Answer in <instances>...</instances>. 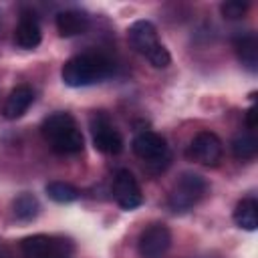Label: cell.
I'll return each mask as SVG.
<instances>
[{"label":"cell","instance_id":"6da1fadb","mask_svg":"<svg viewBox=\"0 0 258 258\" xmlns=\"http://www.w3.org/2000/svg\"><path fill=\"white\" fill-rule=\"evenodd\" d=\"M40 131L54 153L75 155V153H81L85 147V137L71 113L56 111V113L48 115L42 121Z\"/></svg>","mask_w":258,"mask_h":258},{"label":"cell","instance_id":"7a4b0ae2","mask_svg":"<svg viewBox=\"0 0 258 258\" xmlns=\"http://www.w3.org/2000/svg\"><path fill=\"white\" fill-rule=\"evenodd\" d=\"M113 73V62L97 52H85L69 58L62 64L60 77L69 87H89L105 81Z\"/></svg>","mask_w":258,"mask_h":258},{"label":"cell","instance_id":"3957f363","mask_svg":"<svg viewBox=\"0 0 258 258\" xmlns=\"http://www.w3.org/2000/svg\"><path fill=\"white\" fill-rule=\"evenodd\" d=\"M127 36H129L131 46L139 54H143L149 60L151 67L165 69L171 62V56H169L167 48L157 38V28L153 26V22H149V20H137V22H133L129 26V30H127Z\"/></svg>","mask_w":258,"mask_h":258},{"label":"cell","instance_id":"277c9868","mask_svg":"<svg viewBox=\"0 0 258 258\" xmlns=\"http://www.w3.org/2000/svg\"><path fill=\"white\" fill-rule=\"evenodd\" d=\"M206 191L208 181L198 173L185 171L173 183V189L169 194V208L173 212H187L206 196Z\"/></svg>","mask_w":258,"mask_h":258},{"label":"cell","instance_id":"5b68a950","mask_svg":"<svg viewBox=\"0 0 258 258\" xmlns=\"http://www.w3.org/2000/svg\"><path fill=\"white\" fill-rule=\"evenodd\" d=\"M20 252L24 258H71L73 244L64 238L34 234L20 242Z\"/></svg>","mask_w":258,"mask_h":258},{"label":"cell","instance_id":"8992f818","mask_svg":"<svg viewBox=\"0 0 258 258\" xmlns=\"http://www.w3.org/2000/svg\"><path fill=\"white\" fill-rule=\"evenodd\" d=\"M133 153L147 165L165 167L169 161V149L165 139L155 131H143L133 139Z\"/></svg>","mask_w":258,"mask_h":258},{"label":"cell","instance_id":"52a82bcc","mask_svg":"<svg viewBox=\"0 0 258 258\" xmlns=\"http://www.w3.org/2000/svg\"><path fill=\"white\" fill-rule=\"evenodd\" d=\"M171 246V232L165 224H151L139 236L137 250L141 258H161Z\"/></svg>","mask_w":258,"mask_h":258},{"label":"cell","instance_id":"ba28073f","mask_svg":"<svg viewBox=\"0 0 258 258\" xmlns=\"http://www.w3.org/2000/svg\"><path fill=\"white\" fill-rule=\"evenodd\" d=\"M91 133H93V143L101 153L107 155H117L123 149V137L119 131L109 123V119L103 113H97L91 119Z\"/></svg>","mask_w":258,"mask_h":258},{"label":"cell","instance_id":"9c48e42d","mask_svg":"<svg viewBox=\"0 0 258 258\" xmlns=\"http://www.w3.org/2000/svg\"><path fill=\"white\" fill-rule=\"evenodd\" d=\"M187 157L194 159L196 163H202V165H218V161L222 159V141H220V137L212 131L198 133L189 143Z\"/></svg>","mask_w":258,"mask_h":258},{"label":"cell","instance_id":"30bf717a","mask_svg":"<svg viewBox=\"0 0 258 258\" xmlns=\"http://www.w3.org/2000/svg\"><path fill=\"white\" fill-rule=\"evenodd\" d=\"M113 198L123 210H135L143 202L141 187L129 169H119L113 179Z\"/></svg>","mask_w":258,"mask_h":258},{"label":"cell","instance_id":"8fae6325","mask_svg":"<svg viewBox=\"0 0 258 258\" xmlns=\"http://www.w3.org/2000/svg\"><path fill=\"white\" fill-rule=\"evenodd\" d=\"M32 101H34L32 89H30L28 85H18V87H14V89L10 91V95L6 97L4 105H2V115H4L6 119H10V121L20 119V117L28 111V107L32 105Z\"/></svg>","mask_w":258,"mask_h":258},{"label":"cell","instance_id":"7c38bea8","mask_svg":"<svg viewBox=\"0 0 258 258\" xmlns=\"http://www.w3.org/2000/svg\"><path fill=\"white\" fill-rule=\"evenodd\" d=\"M87 26H89V16L83 10L71 8V10H62L56 14V30L64 38L83 34L87 30Z\"/></svg>","mask_w":258,"mask_h":258},{"label":"cell","instance_id":"4fadbf2b","mask_svg":"<svg viewBox=\"0 0 258 258\" xmlns=\"http://www.w3.org/2000/svg\"><path fill=\"white\" fill-rule=\"evenodd\" d=\"M40 40H42V32H40L38 22L32 16H22L18 26L14 28V42L20 48L32 50L40 44Z\"/></svg>","mask_w":258,"mask_h":258},{"label":"cell","instance_id":"5bb4252c","mask_svg":"<svg viewBox=\"0 0 258 258\" xmlns=\"http://www.w3.org/2000/svg\"><path fill=\"white\" fill-rule=\"evenodd\" d=\"M234 48H236V54H238L240 62L250 73H256L258 71V40H256V36L252 32L240 34L234 40Z\"/></svg>","mask_w":258,"mask_h":258},{"label":"cell","instance_id":"9a60e30c","mask_svg":"<svg viewBox=\"0 0 258 258\" xmlns=\"http://www.w3.org/2000/svg\"><path fill=\"white\" fill-rule=\"evenodd\" d=\"M234 222L236 226L252 232L258 228V204L252 198H244L242 202H238L236 210H234Z\"/></svg>","mask_w":258,"mask_h":258},{"label":"cell","instance_id":"2e32d148","mask_svg":"<svg viewBox=\"0 0 258 258\" xmlns=\"http://www.w3.org/2000/svg\"><path fill=\"white\" fill-rule=\"evenodd\" d=\"M40 212V204L32 194H20L12 202V214L18 222H32Z\"/></svg>","mask_w":258,"mask_h":258},{"label":"cell","instance_id":"e0dca14e","mask_svg":"<svg viewBox=\"0 0 258 258\" xmlns=\"http://www.w3.org/2000/svg\"><path fill=\"white\" fill-rule=\"evenodd\" d=\"M256 151H258V141L252 133H244V135H238L234 141H232V153L236 159L240 161H246V159H254L256 157Z\"/></svg>","mask_w":258,"mask_h":258},{"label":"cell","instance_id":"ac0fdd59","mask_svg":"<svg viewBox=\"0 0 258 258\" xmlns=\"http://www.w3.org/2000/svg\"><path fill=\"white\" fill-rule=\"evenodd\" d=\"M46 196L56 204H71L79 198V189L67 181H50L46 185Z\"/></svg>","mask_w":258,"mask_h":258},{"label":"cell","instance_id":"d6986e66","mask_svg":"<svg viewBox=\"0 0 258 258\" xmlns=\"http://www.w3.org/2000/svg\"><path fill=\"white\" fill-rule=\"evenodd\" d=\"M222 16L228 20H238L248 12V2L246 0H226L222 6Z\"/></svg>","mask_w":258,"mask_h":258},{"label":"cell","instance_id":"ffe728a7","mask_svg":"<svg viewBox=\"0 0 258 258\" xmlns=\"http://www.w3.org/2000/svg\"><path fill=\"white\" fill-rule=\"evenodd\" d=\"M256 117H258L256 107H250V109L246 111V127H248V129H252V131L258 127V119H256Z\"/></svg>","mask_w":258,"mask_h":258},{"label":"cell","instance_id":"44dd1931","mask_svg":"<svg viewBox=\"0 0 258 258\" xmlns=\"http://www.w3.org/2000/svg\"><path fill=\"white\" fill-rule=\"evenodd\" d=\"M0 258H12V254H10L4 246H0Z\"/></svg>","mask_w":258,"mask_h":258}]
</instances>
